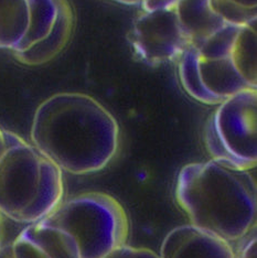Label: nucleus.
<instances>
[{"label":"nucleus","mask_w":257,"mask_h":258,"mask_svg":"<svg viewBox=\"0 0 257 258\" xmlns=\"http://www.w3.org/2000/svg\"><path fill=\"white\" fill-rule=\"evenodd\" d=\"M119 126L103 105L83 93H57L33 116L31 142L62 172L101 171L119 148Z\"/></svg>","instance_id":"f257e3e1"},{"label":"nucleus","mask_w":257,"mask_h":258,"mask_svg":"<svg viewBox=\"0 0 257 258\" xmlns=\"http://www.w3.org/2000/svg\"><path fill=\"white\" fill-rule=\"evenodd\" d=\"M125 209L104 192H85L62 201L28 224L11 245L15 258H105L126 244Z\"/></svg>","instance_id":"f03ea898"},{"label":"nucleus","mask_w":257,"mask_h":258,"mask_svg":"<svg viewBox=\"0 0 257 258\" xmlns=\"http://www.w3.org/2000/svg\"><path fill=\"white\" fill-rule=\"evenodd\" d=\"M174 197L190 224L229 243L255 230L256 180L242 170L215 159L181 168Z\"/></svg>","instance_id":"7ed1b4c3"},{"label":"nucleus","mask_w":257,"mask_h":258,"mask_svg":"<svg viewBox=\"0 0 257 258\" xmlns=\"http://www.w3.org/2000/svg\"><path fill=\"white\" fill-rule=\"evenodd\" d=\"M63 196L60 168L19 135L0 127V214L31 224L52 212Z\"/></svg>","instance_id":"20e7f679"},{"label":"nucleus","mask_w":257,"mask_h":258,"mask_svg":"<svg viewBox=\"0 0 257 258\" xmlns=\"http://www.w3.org/2000/svg\"><path fill=\"white\" fill-rule=\"evenodd\" d=\"M212 159L242 170L257 163V90L224 99L210 116L204 133Z\"/></svg>","instance_id":"39448f33"},{"label":"nucleus","mask_w":257,"mask_h":258,"mask_svg":"<svg viewBox=\"0 0 257 258\" xmlns=\"http://www.w3.org/2000/svg\"><path fill=\"white\" fill-rule=\"evenodd\" d=\"M68 0H0V49L21 53L50 33Z\"/></svg>","instance_id":"423d86ee"},{"label":"nucleus","mask_w":257,"mask_h":258,"mask_svg":"<svg viewBox=\"0 0 257 258\" xmlns=\"http://www.w3.org/2000/svg\"><path fill=\"white\" fill-rule=\"evenodd\" d=\"M130 40L136 54L150 66L179 58L190 45L174 7L145 11L134 23Z\"/></svg>","instance_id":"0eeeda50"},{"label":"nucleus","mask_w":257,"mask_h":258,"mask_svg":"<svg viewBox=\"0 0 257 258\" xmlns=\"http://www.w3.org/2000/svg\"><path fill=\"white\" fill-rule=\"evenodd\" d=\"M161 258H235L232 243L192 224L174 227L162 240Z\"/></svg>","instance_id":"6e6552de"},{"label":"nucleus","mask_w":257,"mask_h":258,"mask_svg":"<svg viewBox=\"0 0 257 258\" xmlns=\"http://www.w3.org/2000/svg\"><path fill=\"white\" fill-rule=\"evenodd\" d=\"M199 72L212 105H219L242 91L253 90L238 73L231 56L215 60L199 56Z\"/></svg>","instance_id":"1a4fd4ad"},{"label":"nucleus","mask_w":257,"mask_h":258,"mask_svg":"<svg viewBox=\"0 0 257 258\" xmlns=\"http://www.w3.org/2000/svg\"><path fill=\"white\" fill-rule=\"evenodd\" d=\"M174 9L183 33L196 49L226 25L214 13L210 0H179Z\"/></svg>","instance_id":"9d476101"},{"label":"nucleus","mask_w":257,"mask_h":258,"mask_svg":"<svg viewBox=\"0 0 257 258\" xmlns=\"http://www.w3.org/2000/svg\"><path fill=\"white\" fill-rule=\"evenodd\" d=\"M74 28V15L69 2L63 5L50 33L21 53L15 54L26 66H41L49 62L66 48Z\"/></svg>","instance_id":"9b49d317"},{"label":"nucleus","mask_w":257,"mask_h":258,"mask_svg":"<svg viewBox=\"0 0 257 258\" xmlns=\"http://www.w3.org/2000/svg\"><path fill=\"white\" fill-rule=\"evenodd\" d=\"M231 58L246 83L253 90H257L256 20L239 29Z\"/></svg>","instance_id":"f8f14e48"},{"label":"nucleus","mask_w":257,"mask_h":258,"mask_svg":"<svg viewBox=\"0 0 257 258\" xmlns=\"http://www.w3.org/2000/svg\"><path fill=\"white\" fill-rule=\"evenodd\" d=\"M179 76L184 91L196 101L212 105L211 99L204 90L199 72V53L195 46L189 45L179 57Z\"/></svg>","instance_id":"ddd939ff"},{"label":"nucleus","mask_w":257,"mask_h":258,"mask_svg":"<svg viewBox=\"0 0 257 258\" xmlns=\"http://www.w3.org/2000/svg\"><path fill=\"white\" fill-rule=\"evenodd\" d=\"M241 28L232 25L222 27L197 49L199 56L204 60L230 57Z\"/></svg>","instance_id":"4468645a"},{"label":"nucleus","mask_w":257,"mask_h":258,"mask_svg":"<svg viewBox=\"0 0 257 258\" xmlns=\"http://www.w3.org/2000/svg\"><path fill=\"white\" fill-rule=\"evenodd\" d=\"M211 7L226 25L244 27L257 18V8H245L231 0H210Z\"/></svg>","instance_id":"2eb2a0df"},{"label":"nucleus","mask_w":257,"mask_h":258,"mask_svg":"<svg viewBox=\"0 0 257 258\" xmlns=\"http://www.w3.org/2000/svg\"><path fill=\"white\" fill-rule=\"evenodd\" d=\"M105 258H161L158 254L148 248L133 247V246L122 244L117 248L110 251Z\"/></svg>","instance_id":"dca6fc26"},{"label":"nucleus","mask_w":257,"mask_h":258,"mask_svg":"<svg viewBox=\"0 0 257 258\" xmlns=\"http://www.w3.org/2000/svg\"><path fill=\"white\" fill-rule=\"evenodd\" d=\"M255 232V230H254ZM250 232L246 237L243 238V244L238 246V249L235 250V258H256V234Z\"/></svg>","instance_id":"f3484780"},{"label":"nucleus","mask_w":257,"mask_h":258,"mask_svg":"<svg viewBox=\"0 0 257 258\" xmlns=\"http://www.w3.org/2000/svg\"><path fill=\"white\" fill-rule=\"evenodd\" d=\"M179 0H143L140 4L145 11H153L158 9L173 8Z\"/></svg>","instance_id":"a211bd4d"},{"label":"nucleus","mask_w":257,"mask_h":258,"mask_svg":"<svg viewBox=\"0 0 257 258\" xmlns=\"http://www.w3.org/2000/svg\"><path fill=\"white\" fill-rule=\"evenodd\" d=\"M0 258H15L13 245L10 244H4L0 247Z\"/></svg>","instance_id":"6ab92c4d"},{"label":"nucleus","mask_w":257,"mask_h":258,"mask_svg":"<svg viewBox=\"0 0 257 258\" xmlns=\"http://www.w3.org/2000/svg\"><path fill=\"white\" fill-rule=\"evenodd\" d=\"M245 8H257V0H231Z\"/></svg>","instance_id":"aec40b11"},{"label":"nucleus","mask_w":257,"mask_h":258,"mask_svg":"<svg viewBox=\"0 0 257 258\" xmlns=\"http://www.w3.org/2000/svg\"><path fill=\"white\" fill-rule=\"evenodd\" d=\"M115 2L124 4V5H139L143 3V0H115Z\"/></svg>","instance_id":"412c9836"},{"label":"nucleus","mask_w":257,"mask_h":258,"mask_svg":"<svg viewBox=\"0 0 257 258\" xmlns=\"http://www.w3.org/2000/svg\"><path fill=\"white\" fill-rule=\"evenodd\" d=\"M3 244V227H2V214H0V247H2Z\"/></svg>","instance_id":"4be33fe9"}]
</instances>
